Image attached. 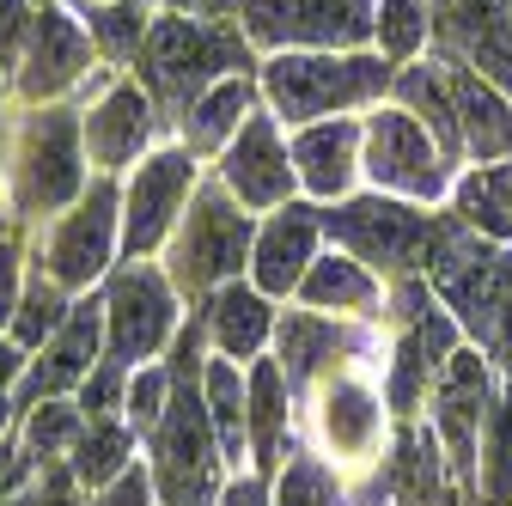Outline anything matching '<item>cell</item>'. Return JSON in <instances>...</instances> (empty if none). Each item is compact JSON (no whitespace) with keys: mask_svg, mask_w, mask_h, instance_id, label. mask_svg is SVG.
I'll return each instance as SVG.
<instances>
[{"mask_svg":"<svg viewBox=\"0 0 512 506\" xmlns=\"http://www.w3.org/2000/svg\"><path fill=\"white\" fill-rule=\"evenodd\" d=\"M98 506H147V476H141V470H122V482H116Z\"/></svg>","mask_w":512,"mask_h":506,"instance_id":"cell-37","label":"cell"},{"mask_svg":"<svg viewBox=\"0 0 512 506\" xmlns=\"http://www.w3.org/2000/svg\"><path fill=\"white\" fill-rule=\"evenodd\" d=\"M159 397H165V372H141L135 391H128V421H135V427H159L165 421Z\"/></svg>","mask_w":512,"mask_h":506,"instance_id":"cell-36","label":"cell"},{"mask_svg":"<svg viewBox=\"0 0 512 506\" xmlns=\"http://www.w3.org/2000/svg\"><path fill=\"white\" fill-rule=\"evenodd\" d=\"M287 385H293V378H287L281 366H256V372H250V439H256V458H263V464L281 452Z\"/></svg>","mask_w":512,"mask_h":506,"instance_id":"cell-25","label":"cell"},{"mask_svg":"<svg viewBox=\"0 0 512 506\" xmlns=\"http://www.w3.org/2000/svg\"><path fill=\"white\" fill-rule=\"evenodd\" d=\"M208 415H214V433H220V452L238 464L244 439H250V391L238 385L232 360H208Z\"/></svg>","mask_w":512,"mask_h":506,"instance_id":"cell-22","label":"cell"},{"mask_svg":"<svg viewBox=\"0 0 512 506\" xmlns=\"http://www.w3.org/2000/svg\"><path fill=\"white\" fill-rule=\"evenodd\" d=\"M61 324H68V305H61V281H31V293L19 299V311H13V336H19V348H37L43 336H55Z\"/></svg>","mask_w":512,"mask_h":506,"instance_id":"cell-27","label":"cell"},{"mask_svg":"<svg viewBox=\"0 0 512 506\" xmlns=\"http://www.w3.org/2000/svg\"><path fill=\"white\" fill-rule=\"evenodd\" d=\"M147 129H153V116H147V98L135 86H116L92 116H86V147L98 165H128L141 147H147Z\"/></svg>","mask_w":512,"mask_h":506,"instance_id":"cell-16","label":"cell"},{"mask_svg":"<svg viewBox=\"0 0 512 506\" xmlns=\"http://www.w3.org/2000/svg\"><path fill=\"white\" fill-rule=\"evenodd\" d=\"M177 403L165 409L159 421V488H165V506H208L214 500V415L202 409V397L189 391L196 378V336H183L177 348Z\"/></svg>","mask_w":512,"mask_h":506,"instance_id":"cell-1","label":"cell"},{"mask_svg":"<svg viewBox=\"0 0 512 506\" xmlns=\"http://www.w3.org/2000/svg\"><path fill=\"white\" fill-rule=\"evenodd\" d=\"M354 147H360V135L348 129V122H324V129L299 135L293 165H299V177L317 189V196H342L348 177H354Z\"/></svg>","mask_w":512,"mask_h":506,"instance_id":"cell-19","label":"cell"},{"mask_svg":"<svg viewBox=\"0 0 512 506\" xmlns=\"http://www.w3.org/2000/svg\"><path fill=\"white\" fill-rule=\"evenodd\" d=\"M366 171L384 189H403V196H421V202H433L445 189L433 141L415 129V116H403V110H378L366 122Z\"/></svg>","mask_w":512,"mask_h":506,"instance_id":"cell-5","label":"cell"},{"mask_svg":"<svg viewBox=\"0 0 512 506\" xmlns=\"http://www.w3.org/2000/svg\"><path fill=\"white\" fill-rule=\"evenodd\" d=\"M452 104H458V135L470 141V153H482V159L512 153V104L494 86H482L476 74H458Z\"/></svg>","mask_w":512,"mask_h":506,"instance_id":"cell-18","label":"cell"},{"mask_svg":"<svg viewBox=\"0 0 512 506\" xmlns=\"http://www.w3.org/2000/svg\"><path fill=\"white\" fill-rule=\"evenodd\" d=\"M244 250H250V220L226 196H202L189 226H183V238H177V281L189 293H202L208 281L238 275Z\"/></svg>","mask_w":512,"mask_h":506,"instance_id":"cell-4","label":"cell"},{"mask_svg":"<svg viewBox=\"0 0 512 506\" xmlns=\"http://www.w3.org/2000/svg\"><path fill=\"white\" fill-rule=\"evenodd\" d=\"M311 238H317V214L311 208H287L263 226L256 238V287L263 293H287L305 281V263H311Z\"/></svg>","mask_w":512,"mask_h":506,"instance_id":"cell-15","label":"cell"},{"mask_svg":"<svg viewBox=\"0 0 512 506\" xmlns=\"http://www.w3.org/2000/svg\"><path fill=\"white\" fill-rule=\"evenodd\" d=\"M74 439H80V421H74V409H37L31 415V446L49 458V452H61V446H74Z\"/></svg>","mask_w":512,"mask_h":506,"instance_id":"cell-35","label":"cell"},{"mask_svg":"<svg viewBox=\"0 0 512 506\" xmlns=\"http://www.w3.org/2000/svg\"><path fill=\"white\" fill-rule=\"evenodd\" d=\"M110 244H116V189H110V183H92V196L80 202V214L61 226L55 244H49L55 281H68V287L92 281V275L110 263Z\"/></svg>","mask_w":512,"mask_h":506,"instance_id":"cell-12","label":"cell"},{"mask_svg":"<svg viewBox=\"0 0 512 506\" xmlns=\"http://www.w3.org/2000/svg\"><path fill=\"white\" fill-rule=\"evenodd\" d=\"M342 348V330H330V324H317V318H287V330H281V360H287V378L299 385V378L324 360V354H336Z\"/></svg>","mask_w":512,"mask_h":506,"instance_id":"cell-28","label":"cell"},{"mask_svg":"<svg viewBox=\"0 0 512 506\" xmlns=\"http://www.w3.org/2000/svg\"><path fill=\"white\" fill-rule=\"evenodd\" d=\"M226 506H263V488H256V482H238V488L226 494Z\"/></svg>","mask_w":512,"mask_h":506,"instance_id":"cell-42","label":"cell"},{"mask_svg":"<svg viewBox=\"0 0 512 506\" xmlns=\"http://www.w3.org/2000/svg\"><path fill=\"white\" fill-rule=\"evenodd\" d=\"M116 372H122V366H110V372L98 378V385L86 391V409H92L98 421H104V415H110V403H116Z\"/></svg>","mask_w":512,"mask_h":506,"instance_id":"cell-40","label":"cell"},{"mask_svg":"<svg viewBox=\"0 0 512 506\" xmlns=\"http://www.w3.org/2000/svg\"><path fill=\"white\" fill-rule=\"evenodd\" d=\"M25 506H74V494H68V470H49V476H43V488H37Z\"/></svg>","mask_w":512,"mask_h":506,"instance_id":"cell-38","label":"cell"},{"mask_svg":"<svg viewBox=\"0 0 512 506\" xmlns=\"http://www.w3.org/2000/svg\"><path fill=\"white\" fill-rule=\"evenodd\" d=\"M171 7H177V13H189V19H196V13H226L232 0H171Z\"/></svg>","mask_w":512,"mask_h":506,"instance_id":"cell-41","label":"cell"},{"mask_svg":"<svg viewBox=\"0 0 512 506\" xmlns=\"http://www.w3.org/2000/svg\"><path fill=\"white\" fill-rule=\"evenodd\" d=\"M324 439H330L342 458L372 452V446H378V403H372V391L336 385V391L324 397Z\"/></svg>","mask_w":512,"mask_h":506,"instance_id":"cell-21","label":"cell"},{"mask_svg":"<svg viewBox=\"0 0 512 506\" xmlns=\"http://www.w3.org/2000/svg\"><path fill=\"white\" fill-rule=\"evenodd\" d=\"M330 232L366 263H409L415 250H427L433 226L403 208V202H384V196H366V202H348L342 214H330Z\"/></svg>","mask_w":512,"mask_h":506,"instance_id":"cell-7","label":"cell"},{"mask_svg":"<svg viewBox=\"0 0 512 506\" xmlns=\"http://www.w3.org/2000/svg\"><path fill=\"white\" fill-rule=\"evenodd\" d=\"M403 92H409V98L427 110V122L439 129V147L452 153V147H458V104H452V92H445V86H439L427 68H421V74H409V80H403Z\"/></svg>","mask_w":512,"mask_h":506,"instance_id":"cell-32","label":"cell"},{"mask_svg":"<svg viewBox=\"0 0 512 506\" xmlns=\"http://www.w3.org/2000/svg\"><path fill=\"white\" fill-rule=\"evenodd\" d=\"M275 506H342V494H336V476L317 458H293L275 488Z\"/></svg>","mask_w":512,"mask_h":506,"instance_id":"cell-30","label":"cell"},{"mask_svg":"<svg viewBox=\"0 0 512 506\" xmlns=\"http://www.w3.org/2000/svg\"><path fill=\"white\" fill-rule=\"evenodd\" d=\"M92 7H104V0H92Z\"/></svg>","mask_w":512,"mask_h":506,"instance_id":"cell-44","label":"cell"},{"mask_svg":"<svg viewBox=\"0 0 512 506\" xmlns=\"http://www.w3.org/2000/svg\"><path fill=\"white\" fill-rule=\"evenodd\" d=\"M433 403H439V427H445V439H452L458 464H470L476 421H482V403H488V366L476 354H452V360H445V372H439Z\"/></svg>","mask_w":512,"mask_h":506,"instance_id":"cell-14","label":"cell"},{"mask_svg":"<svg viewBox=\"0 0 512 506\" xmlns=\"http://www.w3.org/2000/svg\"><path fill=\"white\" fill-rule=\"evenodd\" d=\"M384 80H391V68L372 55H281L269 61V98L287 122H305V116H330L342 104H366L384 92Z\"/></svg>","mask_w":512,"mask_h":506,"instance_id":"cell-2","label":"cell"},{"mask_svg":"<svg viewBox=\"0 0 512 506\" xmlns=\"http://www.w3.org/2000/svg\"><path fill=\"white\" fill-rule=\"evenodd\" d=\"M92 354H98V305H80L74 318L55 330L49 354L31 366V378H25V397H43V391H61V385H74V378H86Z\"/></svg>","mask_w":512,"mask_h":506,"instance_id":"cell-17","label":"cell"},{"mask_svg":"<svg viewBox=\"0 0 512 506\" xmlns=\"http://www.w3.org/2000/svg\"><path fill=\"white\" fill-rule=\"evenodd\" d=\"M299 293H305L317 311H330V305H372V281H366V269H360V263H348V257H324V263H311V269H305V281H299Z\"/></svg>","mask_w":512,"mask_h":506,"instance_id":"cell-26","label":"cell"},{"mask_svg":"<svg viewBox=\"0 0 512 506\" xmlns=\"http://www.w3.org/2000/svg\"><path fill=\"white\" fill-rule=\"evenodd\" d=\"M80 68H86V37H80V25L68 13L43 7L31 19V31H25V74H19L25 80V98H55L61 86L80 80Z\"/></svg>","mask_w":512,"mask_h":506,"instance_id":"cell-13","label":"cell"},{"mask_svg":"<svg viewBox=\"0 0 512 506\" xmlns=\"http://www.w3.org/2000/svg\"><path fill=\"white\" fill-rule=\"evenodd\" d=\"M250 110V86L244 80H220V86H208L202 98H196V110L183 116V135H189V147H220L232 129H238V116Z\"/></svg>","mask_w":512,"mask_h":506,"instance_id":"cell-24","label":"cell"},{"mask_svg":"<svg viewBox=\"0 0 512 506\" xmlns=\"http://www.w3.org/2000/svg\"><path fill=\"white\" fill-rule=\"evenodd\" d=\"M165 330H171V293H165V281L153 269L116 275V287H110V354L116 360L110 366L147 360L165 342Z\"/></svg>","mask_w":512,"mask_h":506,"instance_id":"cell-8","label":"cell"},{"mask_svg":"<svg viewBox=\"0 0 512 506\" xmlns=\"http://www.w3.org/2000/svg\"><path fill=\"white\" fill-rule=\"evenodd\" d=\"M189 183H196V165H189V153H159L141 165V177L128 183V232H122V250L128 257H147V250L165 238L171 214L183 208Z\"/></svg>","mask_w":512,"mask_h":506,"instance_id":"cell-9","label":"cell"},{"mask_svg":"<svg viewBox=\"0 0 512 506\" xmlns=\"http://www.w3.org/2000/svg\"><path fill=\"white\" fill-rule=\"evenodd\" d=\"M476 61H482V68L512 92V13H500V19L476 37Z\"/></svg>","mask_w":512,"mask_h":506,"instance_id":"cell-34","label":"cell"},{"mask_svg":"<svg viewBox=\"0 0 512 506\" xmlns=\"http://www.w3.org/2000/svg\"><path fill=\"white\" fill-rule=\"evenodd\" d=\"M13 293H19V263H13V250H0V324L13 318Z\"/></svg>","mask_w":512,"mask_h":506,"instance_id":"cell-39","label":"cell"},{"mask_svg":"<svg viewBox=\"0 0 512 506\" xmlns=\"http://www.w3.org/2000/svg\"><path fill=\"white\" fill-rule=\"evenodd\" d=\"M458 214L488 232V238H512V165H482L458 183Z\"/></svg>","mask_w":512,"mask_h":506,"instance_id":"cell-20","label":"cell"},{"mask_svg":"<svg viewBox=\"0 0 512 506\" xmlns=\"http://www.w3.org/2000/svg\"><path fill=\"white\" fill-rule=\"evenodd\" d=\"M220 68H244V43L232 31H208L196 19H159L153 25L141 74L165 104H183L189 92H202Z\"/></svg>","mask_w":512,"mask_h":506,"instance_id":"cell-3","label":"cell"},{"mask_svg":"<svg viewBox=\"0 0 512 506\" xmlns=\"http://www.w3.org/2000/svg\"><path fill=\"white\" fill-rule=\"evenodd\" d=\"M378 37L384 55H409L421 43V0H378Z\"/></svg>","mask_w":512,"mask_h":506,"instance_id":"cell-33","label":"cell"},{"mask_svg":"<svg viewBox=\"0 0 512 506\" xmlns=\"http://www.w3.org/2000/svg\"><path fill=\"white\" fill-rule=\"evenodd\" d=\"M256 43H354L366 31V0H244Z\"/></svg>","mask_w":512,"mask_h":506,"instance_id":"cell-6","label":"cell"},{"mask_svg":"<svg viewBox=\"0 0 512 506\" xmlns=\"http://www.w3.org/2000/svg\"><path fill=\"white\" fill-rule=\"evenodd\" d=\"M80 196V147L68 110H43L25 129V202L31 208H61Z\"/></svg>","mask_w":512,"mask_h":506,"instance_id":"cell-10","label":"cell"},{"mask_svg":"<svg viewBox=\"0 0 512 506\" xmlns=\"http://www.w3.org/2000/svg\"><path fill=\"white\" fill-rule=\"evenodd\" d=\"M208 324H214V342L226 354H256L263 336H269V305H263V293H250V287H226L214 299V311H208Z\"/></svg>","mask_w":512,"mask_h":506,"instance_id":"cell-23","label":"cell"},{"mask_svg":"<svg viewBox=\"0 0 512 506\" xmlns=\"http://www.w3.org/2000/svg\"><path fill=\"white\" fill-rule=\"evenodd\" d=\"M141 0H104V7H92V37L110 49V55H128V49H141Z\"/></svg>","mask_w":512,"mask_h":506,"instance_id":"cell-31","label":"cell"},{"mask_svg":"<svg viewBox=\"0 0 512 506\" xmlns=\"http://www.w3.org/2000/svg\"><path fill=\"white\" fill-rule=\"evenodd\" d=\"M226 189L244 202V208H275L287 202V189H293V165H287V147L275 135V122L269 116H250L232 153H226Z\"/></svg>","mask_w":512,"mask_h":506,"instance_id":"cell-11","label":"cell"},{"mask_svg":"<svg viewBox=\"0 0 512 506\" xmlns=\"http://www.w3.org/2000/svg\"><path fill=\"white\" fill-rule=\"evenodd\" d=\"M122 452H128V433L110 427V421H92V433L74 446L80 482H110V476H122Z\"/></svg>","mask_w":512,"mask_h":506,"instance_id":"cell-29","label":"cell"},{"mask_svg":"<svg viewBox=\"0 0 512 506\" xmlns=\"http://www.w3.org/2000/svg\"><path fill=\"white\" fill-rule=\"evenodd\" d=\"M13 366H19V354H13V348H0V385L13 378Z\"/></svg>","mask_w":512,"mask_h":506,"instance_id":"cell-43","label":"cell"}]
</instances>
